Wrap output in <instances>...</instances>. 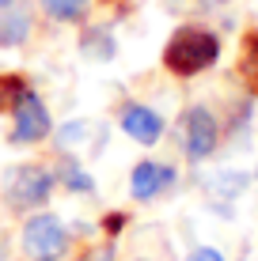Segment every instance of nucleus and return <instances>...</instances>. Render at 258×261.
Here are the masks:
<instances>
[{
	"label": "nucleus",
	"mask_w": 258,
	"mask_h": 261,
	"mask_svg": "<svg viewBox=\"0 0 258 261\" xmlns=\"http://www.w3.org/2000/svg\"><path fill=\"white\" fill-rule=\"evenodd\" d=\"M220 57V38L205 27H179L163 46V65L175 76H198L217 65Z\"/></svg>",
	"instance_id": "obj_1"
},
{
	"label": "nucleus",
	"mask_w": 258,
	"mask_h": 261,
	"mask_svg": "<svg viewBox=\"0 0 258 261\" xmlns=\"http://www.w3.org/2000/svg\"><path fill=\"white\" fill-rule=\"evenodd\" d=\"M68 250V231L57 216H34L23 227V254L31 261H61Z\"/></svg>",
	"instance_id": "obj_2"
},
{
	"label": "nucleus",
	"mask_w": 258,
	"mask_h": 261,
	"mask_svg": "<svg viewBox=\"0 0 258 261\" xmlns=\"http://www.w3.org/2000/svg\"><path fill=\"white\" fill-rule=\"evenodd\" d=\"M50 193H53V174L38 163L19 167L12 174V182H8V201L15 208H38V204L50 201Z\"/></svg>",
	"instance_id": "obj_3"
},
{
	"label": "nucleus",
	"mask_w": 258,
	"mask_h": 261,
	"mask_svg": "<svg viewBox=\"0 0 258 261\" xmlns=\"http://www.w3.org/2000/svg\"><path fill=\"white\" fill-rule=\"evenodd\" d=\"M217 140H220V125L217 118L205 110V106H190L182 118V148L190 159H205L217 151Z\"/></svg>",
	"instance_id": "obj_4"
},
{
	"label": "nucleus",
	"mask_w": 258,
	"mask_h": 261,
	"mask_svg": "<svg viewBox=\"0 0 258 261\" xmlns=\"http://www.w3.org/2000/svg\"><path fill=\"white\" fill-rule=\"evenodd\" d=\"M12 114H15V129H12L15 144H38L50 137V110L42 106V98L34 91H27Z\"/></svg>",
	"instance_id": "obj_5"
},
{
	"label": "nucleus",
	"mask_w": 258,
	"mask_h": 261,
	"mask_svg": "<svg viewBox=\"0 0 258 261\" xmlns=\"http://www.w3.org/2000/svg\"><path fill=\"white\" fill-rule=\"evenodd\" d=\"M171 186H175V167H163V163H137L133 167V178H129L133 201H152V197H159Z\"/></svg>",
	"instance_id": "obj_6"
},
{
	"label": "nucleus",
	"mask_w": 258,
	"mask_h": 261,
	"mask_svg": "<svg viewBox=\"0 0 258 261\" xmlns=\"http://www.w3.org/2000/svg\"><path fill=\"white\" fill-rule=\"evenodd\" d=\"M122 129L137 144H156L163 137V118H159L156 110H148V106H140V102H129L126 110H122Z\"/></svg>",
	"instance_id": "obj_7"
},
{
	"label": "nucleus",
	"mask_w": 258,
	"mask_h": 261,
	"mask_svg": "<svg viewBox=\"0 0 258 261\" xmlns=\"http://www.w3.org/2000/svg\"><path fill=\"white\" fill-rule=\"evenodd\" d=\"M27 34H31V15L19 12V8L0 19V46H23Z\"/></svg>",
	"instance_id": "obj_8"
},
{
	"label": "nucleus",
	"mask_w": 258,
	"mask_h": 261,
	"mask_svg": "<svg viewBox=\"0 0 258 261\" xmlns=\"http://www.w3.org/2000/svg\"><path fill=\"white\" fill-rule=\"evenodd\" d=\"M50 19H61V23H80L87 12V0H42Z\"/></svg>",
	"instance_id": "obj_9"
},
{
	"label": "nucleus",
	"mask_w": 258,
	"mask_h": 261,
	"mask_svg": "<svg viewBox=\"0 0 258 261\" xmlns=\"http://www.w3.org/2000/svg\"><path fill=\"white\" fill-rule=\"evenodd\" d=\"M31 91L27 87V80L23 76H0V114L4 110H15L19 106V98Z\"/></svg>",
	"instance_id": "obj_10"
},
{
	"label": "nucleus",
	"mask_w": 258,
	"mask_h": 261,
	"mask_svg": "<svg viewBox=\"0 0 258 261\" xmlns=\"http://www.w3.org/2000/svg\"><path fill=\"white\" fill-rule=\"evenodd\" d=\"M243 76L251 84V91L258 95V31H251L243 38Z\"/></svg>",
	"instance_id": "obj_11"
},
{
	"label": "nucleus",
	"mask_w": 258,
	"mask_h": 261,
	"mask_svg": "<svg viewBox=\"0 0 258 261\" xmlns=\"http://www.w3.org/2000/svg\"><path fill=\"white\" fill-rule=\"evenodd\" d=\"M61 174H65V186H68V190H84V193H91L95 190V182H91V178H87V170H80L76 163H65V167H61Z\"/></svg>",
	"instance_id": "obj_12"
},
{
	"label": "nucleus",
	"mask_w": 258,
	"mask_h": 261,
	"mask_svg": "<svg viewBox=\"0 0 258 261\" xmlns=\"http://www.w3.org/2000/svg\"><path fill=\"white\" fill-rule=\"evenodd\" d=\"M87 53H95V57H110L114 53V46H110V38H106V31H91L84 42H80Z\"/></svg>",
	"instance_id": "obj_13"
},
{
	"label": "nucleus",
	"mask_w": 258,
	"mask_h": 261,
	"mask_svg": "<svg viewBox=\"0 0 258 261\" xmlns=\"http://www.w3.org/2000/svg\"><path fill=\"white\" fill-rule=\"evenodd\" d=\"M80 140H87V125H65V129H61V137H57V144L61 148H76Z\"/></svg>",
	"instance_id": "obj_14"
},
{
	"label": "nucleus",
	"mask_w": 258,
	"mask_h": 261,
	"mask_svg": "<svg viewBox=\"0 0 258 261\" xmlns=\"http://www.w3.org/2000/svg\"><path fill=\"white\" fill-rule=\"evenodd\" d=\"M186 261H224L220 257V250H213V246H201V250H194Z\"/></svg>",
	"instance_id": "obj_15"
},
{
	"label": "nucleus",
	"mask_w": 258,
	"mask_h": 261,
	"mask_svg": "<svg viewBox=\"0 0 258 261\" xmlns=\"http://www.w3.org/2000/svg\"><path fill=\"white\" fill-rule=\"evenodd\" d=\"M80 261H114V246H99V250H91V254H84Z\"/></svg>",
	"instance_id": "obj_16"
},
{
	"label": "nucleus",
	"mask_w": 258,
	"mask_h": 261,
	"mask_svg": "<svg viewBox=\"0 0 258 261\" xmlns=\"http://www.w3.org/2000/svg\"><path fill=\"white\" fill-rule=\"evenodd\" d=\"M122 223H126V216H106V231H110V235L122 227Z\"/></svg>",
	"instance_id": "obj_17"
},
{
	"label": "nucleus",
	"mask_w": 258,
	"mask_h": 261,
	"mask_svg": "<svg viewBox=\"0 0 258 261\" xmlns=\"http://www.w3.org/2000/svg\"><path fill=\"white\" fill-rule=\"evenodd\" d=\"M0 8H12V0H0Z\"/></svg>",
	"instance_id": "obj_18"
}]
</instances>
